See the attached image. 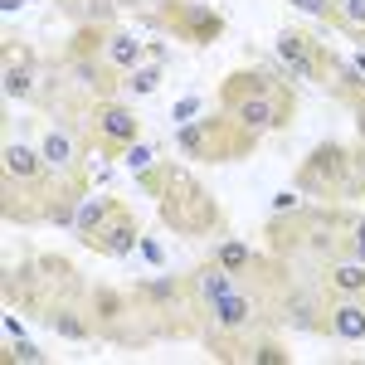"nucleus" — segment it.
I'll use <instances>...</instances> for the list:
<instances>
[{
	"label": "nucleus",
	"mask_w": 365,
	"mask_h": 365,
	"mask_svg": "<svg viewBox=\"0 0 365 365\" xmlns=\"http://www.w3.org/2000/svg\"><path fill=\"white\" fill-rule=\"evenodd\" d=\"M98 132L108 141H117V146H132L137 141V117L122 103H108V108H98Z\"/></svg>",
	"instance_id": "f257e3e1"
},
{
	"label": "nucleus",
	"mask_w": 365,
	"mask_h": 365,
	"mask_svg": "<svg viewBox=\"0 0 365 365\" xmlns=\"http://www.w3.org/2000/svg\"><path fill=\"white\" fill-rule=\"evenodd\" d=\"M180 25H185V39H195V44H210V39L225 34V20L215 10H205V5H185L180 10Z\"/></svg>",
	"instance_id": "f03ea898"
},
{
	"label": "nucleus",
	"mask_w": 365,
	"mask_h": 365,
	"mask_svg": "<svg viewBox=\"0 0 365 365\" xmlns=\"http://www.w3.org/2000/svg\"><path fill=\"white\" fill-rule=\"evenodd\" d=\"M278 58L297 73V78H317V58H312V49H307V39L302 34H278Z\"/></svg>",
	"instance_id": "7ed1b4c3"
},
{
	"label": "nucleus",
	"mask_w": 365,
	"mask_h": 365,
	"mask_svg": "<svg viewBox=\"0 0 365 365\" xmlns=\"http://www.w3.org/2000/svg\"><path fill=\"white\" fill-rule=\"evenodd\" d=\"M239 122H244L249 132H263V127H278L282 122V108L268 98V93H253V98L239 103Z\"/></svg>",
	"instance_id": "20e7f679"
},
{
	"label": "nucleus",
	"mask_w": 365,
	"mask_h": 365,
	"mask_svg": "<svg viewBox=\"0 0 365 365\" xmlns=\"http://www.w3.org/2000/svg\"><path fill=\"white\" fill-rule=\"evenodd\" d=\"M331 331L341 341H365V307L361 302H336L331 307Z\"/></svg>",
	"instance_id": "39448f33"
},
{
	"label": "nucleus",
	"mask_w": 365,
	"mask_h": 365,
	"mask_svg": "<svg viewBox=\"0 0 365 365\" xmlns=\"http://www.w3.org/2000/svg\"><path fill=\"white\" fill-rule=\"evenodd\" d=\"M108 58H113V68H122V73H132L141 58V39L132 34V29H117V34H108Z\"/></svg>",
	"instance_id": "423d86ee"
},
{
	"label": "nucleus",
	"mask_w": 365,
	"mask_h": 365,
	"mask_svg": "<svg viewBox=\"0 0 365 365\" xmlns=\"http://www.w3.org/2000/svg\"><path fill=\"white\" fill-rule=\"evenodd\" d=\"M98 244L108 253H117V258H127V253L137 249V225H132V220H113V225L98 229Z\"/></svg>",
	"instance_id": "0eeeda50"
},
{
	"label": "nucleus",
	"mask_w": 365,
	"mask_h": 365,
	"mask_svg": "<svg viewBox=\"0 0 365 365\" xmlns=\"http://www.w3.org/2000/svg\"><path fill=\"white\" fill-rule=\"evenodd\" d=\"M249 317H253V302L239 297V292H225V297L215 302V322H220V327H244Z\"/></svg>",
	"instance_id": "6e6552de"
},
{
	"label": "nucleus",
	"mask_w": 365,
	"mask_h": 365,
	"mask_svg": "<svg viewBox=\"0 0 365 365\" xmlns=\"http://www.w3.org/2000/svg\"><path fill=\"white\" fill-rule=\"evenodd\" d=\"M39 161H44V156H34V151H29V146H20V141H10V146H5V170H10L15 180H34Z\"/></svg>",
	"instance_id": "1a4fd4ad"
},
{
	"label": "nucleus",
	"mask_w": 365,
	"mask_h": 365,
	"mask_svg": "<svg viewBox=\"0 0 365 365\" xmlns=\"http://www.w3.org/2000/svg\"><path fill=\"white\" fill-rule=\"evenodd\" d=\"M39 156H44V166L68 170V166H73V141H68V132H49L44 146H39Z\"/></svg>",
	"instance_id": "9d476101"
},
{
	"label": "nucleus",
	"mask_w": 365,
	"mask_h": 365,
	"mask_svg": "<svg viewBox=\"0 0 365 365\" xmlns=\"http://www.w3.org/2000/svg\"><path fill=\"white\" fill-rule=\"evenodd\" d=\"M331 287L346 297H365V263H341L331 268Z\"/></svg>",
	"instance_id": "9b49d317"
},
{
	"label": "nucleus",
	"mask_w": 365,
	"mask_h": 365,
	"mask_svg": "<svg viewBox=\"0 0 365 365\" xmlns=\"http://www.w3.org/2000/svg\"><path fill=\"white\" fill-rule=\"evenodd\" d=\"M108 210H113L108 200H83V210H78V220H73V229H78L83 239H93L98 229L108 225Z\"/></svg>",
	"instance_id": "f8f14e48"
},
{
	"label": "nucleus",
	"mask_w": 365,
	"mask_h": 365,
	"mask_svg": "<svg viewBox=\"0 0 365 365\" xmlns=\"http://www.w3.org/2000/svg\"><path fill=\"white\" fill-rule=\"evenodd\" d=\"M234 273H229V268H205V273H200V292H205V297H210V302H220V297H225V292H234Z\"/></svg>",
	"instance_id": "ddd939ff"
},
{
	"label": "nucleus",
	"mask_w": 365,
	"mask_h": 365,
	"mask_svg": "<svg viewBox=\"0 0 365 365\" xmlns=\"http://www.w3.org/2000/svg\"><path fill=\"white\" fill-rule=\"evenodd\" d=\"M29 68L25 63H5V93H10V98H29Z\"/></svg>",
	"instance_id": "4468645a"
},
{
	"label": "nucleus",
	"mask_w": 365,
	"mask_h": 365,
	"mask_svg": "<svg viewBox=\"0 0 365 365\" xmlns=\"http://www.w3.org/2000/svg\"><path fill=\"white\" fill-rule=\"evenodd\" d=\"M220 268H229V273L249 268V244H225V249H220Z\"/></svg>",
	"instance_id": "2eb2a0df"
},
{
	"label": "nucleus",
	"mask_w": 365,
	"mask_h": 365,
	"mask_svg": "<svg viewBox=\"0 0 365 365\" xmlns=\"http://www.w3.org/2000/svg\"><path fill=\"white\" fill-rule=\"evenodd\" d=\"M156 83H161V68H132V78H127L132 93H156Z\"/></svg>",
	"instance_id": "dca6fc26"
},
{
	"label": "nucleus",
	"mask_w": 365,
	"mask_h": 365,
	"mask_svg": "<svg viewBox=\"0 0 365 365\" xmlns=\"http://www.w3.org/2000/svg\"><path fill=\"white\" fill-rule=\"evenodd\" d=\"M54 327L63 331V336H73V341H83V336H88V327L78 322V317H73V312H58V317H54Z\"/></svg>",
	"instance_id": "f3484780"
},
{
	"label": "nucleus",
	"mask_w": 365,
	"mask_h": 365,
	"mask_svg": "<svg viewBox=\"0 0 365 365\" xmlns=\"http://www.w3.org/2000/svg\"><path fill=\"white\" fill-rule=\"evenodd\" d=\"M175 292H180V287H175L170 278H156V282H146V297H151V302H175Z\"/></svg>",
	"instance_id": "a211bd4d"
},
{
	"label": "nucleus",
	"mask_w": 365,
	"mask_h": 365,
	"mask_svg": "<svg viewBox=\"0 0 365 365\" xmlns=\"http://www.w3.org/2000/svg\"><path fill=\"white\" fill-rule=\"evenodd\" d=\"M336 10L351 20V25H361L365 29V0H336Z\"/></svg>",
	"instance_id": "6ab92c4d"
},
{
	"label": "nucleus",
	"mask_w": 365,
	"mask_h": 365,
	"mask_svg": "<svg viewBox=\"0 0 365 365\" xmlns=\"http://www.w3.org/2000/svg\"><path fill=\"white\" fill-rule=\"evenodd\" d=\"M151 156H156L151 146H127V166H132V170H146V166H151Z\"/></svg>",
	"instance_id": "aec40b11"
},
{
	"label": "nucleus",
	"mask_w": 365,
	"mask_h": 365,
	"mask_svg": "<svg viewBox=\"0 0 365 365\" xmlns=\"http://www.w3.org/2000/svg\"><path fill=\"white\" fill-rule=\"evenodd\" d=\"M292 5H302L307 15H331L336 10V0H292Z\"/></svg>",
	"instance_id": "412c9836"
},
{
	"label": "nucleus",
	"mask_w": 365,
	"mask_h": 365,
	"mask_svg": "<svg viewBox=\"0 0 365 365\" xmlns=\"http://www.w3.org/2000/svg\"><path fill=\"white\" fill-rule=\"evenodd\" d=\"M258 361H263V365H282L287 356H282L278 346H258Z\"/></svg>",
	"instance_id": "4be33fe9"
},
{
	"label": "nucleus",
	"mask_w": 365,
	"mask_h": 365,
	"mask_svg": "<svg viewBox=\"0 0 365 365\" xmlns=\"http://www.w3.org/2000/svg\"><path fill=\"white\" fill-rule=\"evenodd\" d=\"M98 307H103V317H117V312H122V302H117L113 292H98Z\"/></svg>",
	"instance_id": "5701e85b"
},
{
	"label": "nucleus",
	"mask_w": 365,
	"mask_h": 365,
	"mask_svg": "<svg viewBox=\"0 0 365 365\" xmlns=\"http://www.w3.org/2000/svg\"><path fill=\"white\" fill-rule=\"evenodd\" d=\"M78 83H98V68H93V63H83V58H78Z\"/></svg>",
	"instance_id": "b1692460"
},
{
	"label": "nucleus",
	"mask_w": 365,
	"mask_h": 365,
	"mask_svg": "<svg viewBox=\"0 0 365 365\" xmlns=\"http://www.w3.org/2000/svg\"><path fill=\"white\" fill-rule=\"evenodd\" d=\"M195 108H200V103H195V98H185V103H180V108H175V122H185V117H190V113H195Z\"/></svg>",
	"instance_id": "393cba45"
},
{
	"label": "nucleus",
	"mask_w": 365,
	"mask_h": 365,
	"mask_svg": "<svg viewBox=\"0 0 365 365\" xmlns=\"http://www.w3.org/2000/svg\"><path fill=\"white\" fill-rule=\"evenodd\" d=\"M15 356H20V361H39V351H34L29 341H20V346H15Z\"/></svg>",
	"instance_id": "a878e982"
},
{
	"label": "nucleus",
	"mask_w": 365,
	"mask_h": 365,
	"mask_svg": "<svg viewBox=\"0 0 365 365\" xmlns=\"http://www.w3.org/2000/svg\"><path fill=\"white\" fill-rule=\"evenodd\" d=\"M356 258H361V263H365V225L356 229Z\"/></svg>",
	"instance_id": "bb28decb"
},
{
	"label": "nucleus",
	"mask_w": 365,
	"mask_h": 365,
	"mask_svg": "<svg viewBox=\"0 0 365 365\" xmlns=\"http://www.w3.org/2000/svg\"><path fill=\"white\" fill-rule=\"evenodd\" d=\"M0 5H5V10H20V5H25V0H0Z\"/></svg>",
	"instance_id": "cd10ccee"
},
{
	"label": "nucleus",
	"mask_w": 365,
	"mask_h": 365,
	"mask_svg": "<svg viewBox=\"0 0 365 365\" xmlns=\"http://www.w3.org/2000/svg\"><path fill=\"white\" fill-rule=\"evenodd\" d=\"M361 180H365V161H361Z\"/></svg>",
	"instance_id": "c85d7f7f"
}]
</instances>
